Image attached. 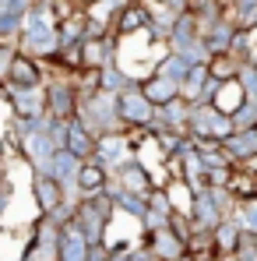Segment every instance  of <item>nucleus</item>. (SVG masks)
<instances>
[{"instance_id":"obj_1","label":"nucleus","mask_w":257,"mask_h":261,"mask_svg":"<svg viewBox=\"0 0 257 261\" xmlns=\"http://www.w3.org/2000/svg\"><path fill=\"white\" fill-rule=\"evenodd\" d=\"M215 106H218L222 113H229V110H240V106H243V85H240V82H225V85L218 88V99H215Z\"/></svg>"},{"instance_id":"obj_2","label":"nucleus","mask_w":257,"mask_h":261,"mask_svg":"<svg viewBox=\"0 0 257 261\" xmlns=\"http://www.w3.org/2000/svg\"><path fill=\"white\" fill-rule=\"evenodd\" d=\"M236 67H229V57L225 53H218V57H212V74H218V78H229Z\"/></svg>"}]
</instances>
